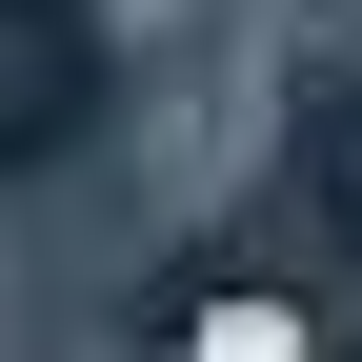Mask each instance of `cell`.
Segmentation results:
<instances>
[{
  "label": "cell",
  "instance_id": "cell-1",
  "mask_svg": "<svg viewBox=\"0 0 362 362\" xmlns=\"http://www.w3.org/2000/svg\"><path fill=\"white\" fill-rule=\"evenodd\" d=\"M101 101H121L101 0H0V181H61L101 141Z\"/></svg>",
  "mask_w": 362,
  "mask_h": 362
},
{
  "label": "cell",
  "instance_id": "cell-2",
  "mask_svg": "<svg viewBox=\"0 0 362 362\" xmlns=\"http://www.w3.org/2000/svg\"><path fill=\"white\" fill-rule=\"evenodd\" d=\"M282 181H302V221H322V242L362 262V81H322V101H302V141H282Z\"/></svg>",
  "mask_w": 362,
  "mask_h": 362
}]
</instances>
